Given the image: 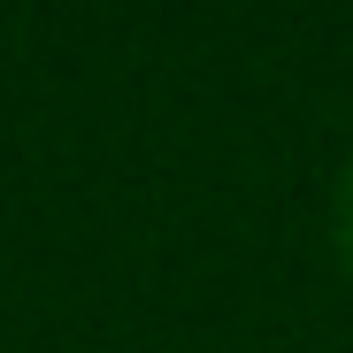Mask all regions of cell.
Here are the masks:
<instances>
[{"instance_id": "cell-1", "label": "cell", "mask_w": 353, "mask_h": 353, "mask_svg": "<svg viewBox=\"0 0 353 353\" xmlns=\"http://www.w3.org/2000/svg\"><path fill=\"white\" fill-rule=\"evenodd\" d=\"M330 254H338V269L353 284V154L338 161V185H330Z\"/></svg>"}]
</instances>
